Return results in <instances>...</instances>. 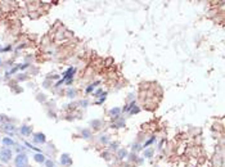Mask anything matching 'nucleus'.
<instances>
[{
	"label": "nucleus",
	"instance_id": "f257e3e1",
	"mask_svg": "<svg viewBox=\"0 0 225 167\" xmlns=\"http://www.w3.org/2000/svg\"><path fill=\"white\" fill-rule=\"evenodd\" d=\"M14 163H15L17 167H26V166L29 165V158H27V156H26V154L20 153L18 156L15 157Z\"/></svg>",
	"mask_w": 225,
	"mask_h": 167
},
{
	"label": "nucleus",
	"instance_id": "f03ea898",
	"mask_svg": "<svg viewBox=\"0 0 225 167\" xmlns=\"http://www.w3.org/2000/svg\"><path fill=\"white\" fill-rule=\"evenodd\" d=\"M11 158H12V151L9 148H3L2 151H0V161L2 162H4V163L9 162Z\"/></svg>",
	"mask_w": 225,
	"mask_h": 167
},
{
	"label": "nucleus",
	"instance_id": "7ed1b4c3",
	"mask_svg": "<svg viewBox=\"0 0 225 167\" xmlns=\"http://www.w3.org/2000/svg\"><path fill=\"white\" fill-rule=\"evenodd\" d=\"M71 162H72V160H71L70 156H68L67 153L60 156V163H62V165H71Z\"/></svg>",
	"mask_w": 225,
	"mask_h": 167
},
{
	"label": "nucleus",
	"instance_id": "20e7f679",
	"mask_svg": "<svg viewBox=\"0 0 225 167\" xmlns=\"http://www.w3.org/2000/svg\"><path fill=\"white\" fill-rule=\"evenodd\" d=\"M33 140H35L36 143H45V135L41 134V133H38V134H35V136H33Z\"/></svg>",
	"mask_w": 225,
	"mask_h": 167
},
{
	"label": "nucleus",
	"instance_id": "39448f33",
	"mask_svg": "<svg viewBox=\"0 0 225 167\" xmlns=\"http://www.w3.org/2000/svg\"><path fill=\"white\" fill-rule=\"evenodd\" d=\"M21 134H23V135H30L31 134V127L30 126H23V127H21Z\"/></svg>",
	"mask_w": 225,
	"mask_h": 167
},
{
	"label": "nucleus",
	"instance_id": "423d86ee",
	"mask_svg": "<svg viewBox=\"0 0 225 167\" xmlns=\"http://www.w3.org/2000/svg\"><path fill=\"white\" fill-rule=\"evenodd\" d=\"M33 158H35V161H36V162H41V163H42V162H45V157L42 156L41 153L35 154V157H33Z\"/></svg>",
	"mask_w": 225,
	"mask_h": 167
},
{
	"label": "nucleus",
	"instance_id": "0eeeda50",
	"mask_svg": "<svg viewBox=\"0 0 225 167\" xmlns=\"http://www.w3.org/2000/svg\"><path fill=\"white\" fill-rule=\"evenodd\" d=\"M3 144L7 145V147H11V145H13V140L11 138H4L3 139Z\"/></svg>",
	"mask_w": 225,
	"mask_h": 167
},
{
	"label": "nucleus",
	"instance_id": "6e6552de",
	"mask_svg": "<svg viewBox=\"0 0 225 167\" xmlns=\"http://www.w3.org/2000/svg\"><path fill=\"white\" fill-rule=\"evenodd\" d=\"M126 154H127V153H126V151H125V149H121V151L118 152V157H120V158H124V157H126Z\"/></svg>",
	"mask_w": 225,
	"mask_h": 167
},
{
	"label": "nucleus",
	"instance_id": "1a4fd4ad",
	"mask_svg": "<svg viewBox=\"0 0 225 167\" xmlns=\"http://www.w3.org/2000/svg\"><path fill=\"white\" fill-rule=\"evenodd\" d=\"M4 129H5L7 131H14V126H13V125H9V124H7V125L4 126Z\"/></svg>",
	"mask_w": 225,
	"mask_h": 167
},
{
	"label": "nucleus",
	"instance_id": "9d476101",
	"mask_svg": "<svg viewBox=\"0 0 225 167\" xmlns=\"http://www.w3.org/2000/svg\"><path fill=\"white\" fill-rule=\"evenodd\" d=\"M118 113H120V109H118V108H115V109L111 111V115H113V116H117Z\"/></svg>",
	"mask_w": 225,
	"mask_h": 167
},
{
	"label": "nucleus",
	"instance_id": "9b49d317",
	"mask_svg": "<svg viewBox=\"0 0 225 167\" xmlns=\"http://www.w3.org/2000/svg\"><path fill=\"white\" fill-rule=\"evenodd\" d=\"M91 125L95 126L94 129H99V127H98V126H99V121H94V122H91Z\"/></svg>",
	"mask_w": 225,
	"mask_h": 167
},
{
	"label": "nucleus",
	"instance_id": "f8f14e48",
	"mask_svg": "<svg viewBox=\"0 0 225 167\" xmlns=\"http://www.w3.org/2000/svg\"><path fill=\"white\" fill-rule=\"evenodd\" d=\"M82 134H84V136H86V138H89V136H90V133H89L88 130H84V131H82Z\"/></svg>",
	"mask_w": 225,
	"mask_h": 167
},
{
	"label": "nucleus",
	"instance_id": "ddd939ff",
	"mask_svg": "<svg viewBox=\"0 0 225 167\" xmlns=\"http://www.w3.org/2000/svg\"><path fill=\"white\" fill-rule=\"evenodd\" d=\"M144 154H145L147 157H151V156H152V151H151V149H148V151H145Z\"/></svg>",
	"mask_w": 225,
	"mask_h": 167
},
{
	"label": "nucleus",
	"instance_id": "4468645a",
	"mask_svg": "<svg viewBox=\"0 0 225 167\" xmlns=\"http://www.w3.org/2000/svg\"><path fill=\"white\" fill-rule=\"evenodd\" d=\"M45 162H46V166H48V167H53V166H54V163L51 162V161H45Z\"/></svg>",
	"mask_w": 225,
	"mask_h": 167
}]
</instances>
